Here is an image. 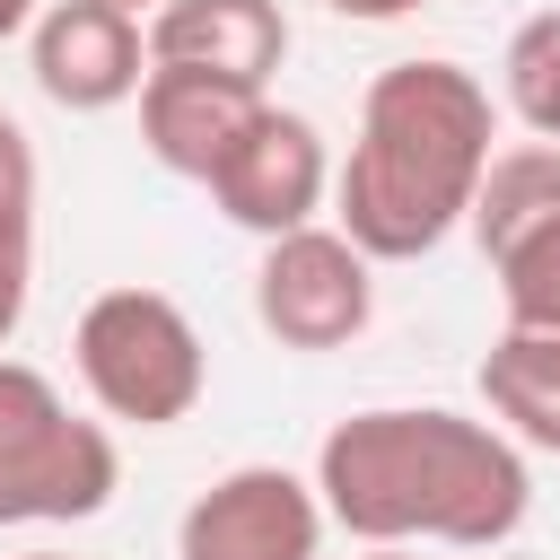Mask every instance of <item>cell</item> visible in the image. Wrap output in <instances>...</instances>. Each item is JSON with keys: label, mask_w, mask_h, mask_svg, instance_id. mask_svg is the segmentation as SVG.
I'll return each mask as SVG.
<instances>
[{"label": "cell", "mask_w": 560, "mask_h": 560, "mask_svg": "<svg viewBox=\"0 0 560 560\" xmlns=\"http://www.w3.org/2000/svg\"><path fill=\"white\" fill-rule=\"evenodd\" d=\"M359 560H411V551H394V542H385V551H359Z\"/></svg>", "instance_id": "ac0fdd59"}, {"label": "cell", "mask_w": 560, "mask_h": 560, "mask_svg": "<svg viewBox=\"0 0 560 560\" xmlns=\"http://www.w3.org/2000/svg\"><path fill=\"white\" fill-rule=\"evenodd\" d=\"M481 402L516 446L560 455V332H516L508 324L481 350Z\"/></svg>", "instance_id": "8fae6325"}, {"label": "cell", "mask_w": 560, "mask_h": 560, "mask_svg": "<svg viewBox=\"0 0 560 560\" xmlns=\"http://www.w3.org/2000/svg\"><path fill=\"white\" fill-rule=\"evenodd\" d=\"M490 280H499V306L516 332H560V219L516 236L508 254H490Z\"/></svg>", "instance_id": "9a60e30c"}, {"label": "cell", "mask_w": 560, "mask_h": 560, "mask_svg": "<svg viewBox=\"0 0 560 560\" xmlns=\"http://www.w3.org/2000/svg\"><path fill=\"white\" fill-rule=\"evenodd\" d=\"M70 359H79V385L96 394V411L122 429H175V420H192V402L210 385V350H201L192 315L140 280L96 289L79 306Z\"/></svg>", "instance_id": "3957f363"}, {"label": "cell", "mask_w": 560, "mask_h": 560, "mask_svg": "<svg viewBox=\"0 0 560 560\" xmlns=\"http://www.w3.org/2000/svg\"><path fill=\"white\" fill-rule=\"evenodd\" d=\"M114 429L79 420L44 368L0 359V525H79L114 499Z\"/></svg>", "instance_id": "277c9868"}, {"label": "cell", "mask_w": 560, "mask_h": 560, "mask_svg": "<svg viewBox=\"0 0 560 560\" xmlns=\"http://www.w3.org/2000/svg\"><path fill=\"white\" fill-rule=\"evenodd\" d=\"M499 114L464 61H385L359 96V140L332 175V228L368 262L438 254L490 175Z\"/></svg>", "instance_id": "7a4b0ae2"}, {"label": "cell", "mask_w": 560, "mask_h": 560, "mask_svg": "<svg viewBox=\"0 0 560 560\" xmlns=\"http://www.w3.org/2000/svg\"><path fill=\"white\" fill-rule=\"evenodd\" d=\"M368 315H376V280H368V254L341 228H298V236L262 245L254 324L280 350H341V341L368 332Z\"/></svg>", "instance_id": "5b68a950"}, {"label": "cell", "mask_w": 560, "mask_h": 560, "mask_svg": "<svg viewBox=\"0 0 560 560\" xmlns=\"http://www.w3.org/2000/svg\"><path fill=\"white\" fill-rule=\"evenodd\" d=\"M26 70L61 114H114L149 88V26L114 0H52L26 35Z\"/></svg>", "instance_id": "ba28073f"}, {"label": "cell", "mask_w": 560, "mask_h": 560, "mask_svg": "<svg viewBox=\"0 0 560 560\" xmlns=\"http://www.w3.org/2000/svg\"><path fill=\"white\" fill-rule=\"evenodd\" d=\"M315 499L324 516L368 551H490L525 525L534 472L525 446L499 420H464L446 402H376L324 429L315 446Z\"/></svg>", "instance_id": "6da1fadb"}, {"label": "cell", "mask_w": 560, "mask_h": 560, "mask_svg": "<svg viewBox=\"0 0 560 560\" xmlns=\"http://www.w3.org/2000/svg\"><path fill=\"white\" fill-rule=\"evenodd\" d=\"M332 18H359V26H385V18H411V9H429V0H324Z\"/></svg>", "instance_id": "2e32d148"}, {"label": "cell", "mask_w": 560, "mask_h": 560, "mask_svg": "<svg viewBox=\"0 0 560 560\" xmlns=\"http://www.w3.org/2000/svg\"><path fill=\"white\" fill-rule=\"evenodd\" d=\"M324 192H332V158H324V131L306 122V114H289V105H271L262 96V114L245 122V140L219 158V175H210V201H219V219L228 228H245V236H298V228H315V210H324Z\"/></svg>", "instance_id": "8992f818"}, {"label": "cell", "mask_w": 560, "mask_h": 560, "mask_svg": "<svg viewBox=\"0 0 560 560\" xmlns=\"http://www.w3.org/2000/svg\"><path fill=\"white\" fill-rule=\"evenodd\" d=\"M35 18H44L35 0H0V44H9V35H35Z\"/></svg>", "instance_id": "e0dca14e"}, {"label": "cell", "mask_w": 560, "mask_h": 560, "mask_svg": "<svg viewBox=\"0 0 560 560\" xmlns=\"http://www.w3.org/2000/svg\"><path fill=\"white\" fill-rule=\"evenodd\" d=\"M149 61L158 70H210L236 88H271V70L289 61V18L280 0H166L149 9Z\"/></svg>", "instance_id": "9c48e42d"}, {"label": "cell", "mask_w": 560, "mask_h": 560, "mask_svg": "<svg viewBox=\"0 0 560 560\" xmlns=\"http://www.w3.org/2000/svg\"><path fill=\"white\" fill-rule=\"evenodd\" d=\"M324 525L332 516L315 481H298L289 464H236L184 508L175 560H315Z\"/></svg>", "instance_id": "52a82bcc"}, {"label": "cell", "mask_w": 560, "mask_h": 560, "mask_svg": "<svg viewBox=\"0 0 560 560\" xmlns=\"http://www.w3.org/2000/svg\"><path fill=\"white\" fill-rule=\"evenodd\" d=\"M26 560H70V551H26Z\"/></svg>", "instance_id": "ffe728a7"}, {"label": "cell", "mask_w": 560, "mask_h": 560, "mask_svg": "<svg viewBox=\"0 0 560 560\" xmlns=\"http://www.w3.org/2000/svg\"><path fill=\"white\" fill-rule=\"evenodd\" d=\"M508 114L534 131V140H560V9L525 18L508 35Z\"/></svg>", "instance_id": "5bb4252c"}, {"label": "cell", "mask_w": 560, "mask_h": 560, "mask_svg": "<svg viewBox=\"0 0 560 560\" xmlns=\"http://www.w3.org/2000/svg\"><path fill=\"white\" fill-rule=\"evenodd\" d=\"M262 114L254 88L236 79H210V70H158L149 61V88H140V149L166 166V175H192L210 184L219 158L245 140V122Z\"/></svg>", "instance_id": "30bf717a"}, {"label": "cell", "mask_w": 560, "mask_h": 560, "mask_svg": "<svg viewBox=\"0 0 560 560\" xmlns=\"http://www.w3.org/2000/svg\"><path fill=\"white\" fill-rule=\"evenodd\" d=\"M114 9H131V18H140V9H166V0H114Z\"/></svg>", "instance_id": "d6986e66"}, {"label": "cell", "mask_w": 560, "mask_h": 560, "mask_svg": "<svg viewBox=\"0 0 560 560\" xmlns=\"http://www.w3.org/2000/svg\"><path fill=\"white\" fill-rule=\"evenodd\" d=\"M26 298H35V149L0 114V350L18 341Z\"/></svg>", "instance_id": "4fadbf2b"}, {"label": "cell", "mask_w": 560, "mask_h": 560, "mask_svg": "<svg viewBox=\"0 0 560 560\" xmlns=\"http://www.w3.org/2000/svg\"><path fill=\"white\" fill-rule=\"evenodd\" d=\"M551 219H560V140H516V149L490 158L464 228L481 236V262H490V254H508L516 236H534Z\"/></svg>", "instance_id": "7c38bea8"}]
</instances>
